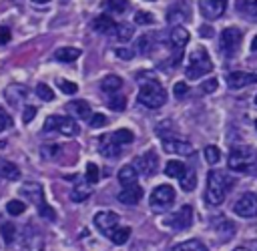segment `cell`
Listing matches in <instances>:
<instances>
[{
    "label": "cell",
    "instance_id": "cell-1",
    "mask_svg": "<svg viewBox=\"0 0 257 251\" xmlns=\"http://www.w3.org/2000/svg\"><path fill=\"white\" fill-rule=\"evenodd\" d=\"M137 80L141 82V90L137 94L139 104L147 108H159L167 102V92L161 86V82L153 76V72H139Z\"/></svg>",
    "mask_w": 257,
    "mask_h": 251
},
{
    "label": "cell",
    "instance_id": "cell-2",
    "mask_svg": "<svg viewBox=\"0 0 257 251\" xmlns=\"http://www.w3.org/2000/svg\"><path fill=\"white\" fill-rule=\"evenodd\" d=\"M233 189V179L223 171H209L207 175V189H205V201L211 207H217L225 201L227 193Z\"/></svg>",
    "mask_w": 257,
    "mask_h": 251
},
{
    "label": "cell",
    "instance_id": "cell-3",
    "mask_svg": "<svg viewBox=\"0 0 257 251\" xmlns=\"http://www.w3.org/2000/svg\"><path fill=\"white\" fill-rule=\"evenodd\" d=\"M227 165L235 173H257V155L247 147H233Z\"/></svg>",
    "mask_w": 257,
    "mask_h": 251
},
{
    "label": "cell",
    "instance_id": "cell-4",
    "mask_svg": "<svg viewBox=\"0 0 257 251\" xmlns=\"http://www.w3.org/2000/svg\"><path fill=\"white\" fill-rule=\"evenodd\" d=\"M20 193H22V197L30 199V201L36 205L40 217H44V219H48V221H54V219H56V213H54V209L44 201V189H42L38 183H24V185L20 187Z\"/></svg>",
    "mask_w": 257,
    "mask_h": 251
},
{
    "label": "cell",
    "instance_id": "cell-5",
    "mask_svg": "<svg viewBox=\"0 0 257 251\" xmlns=\"http://www.w3.org/2000/svg\"><path fill=\"white\" fill-rule=\"evenodd\" d=\"M211 70H213V62H211L207 50L203 46L195 48L189 54V62H187V70H185L187 78H193L195 80V78H199V76H203V74H207Z\"/></svg>",
    "mask_w": 257,
    "mask_h": 251
},
{
    "label": "cell",
    "instance_id": "cell-6",
    "mask_svg": "<svg viewBox=\"0 0 257 251\" xmlns=\"http://www.w3.org/2000/svg\"><path fill=\"white\" fill-rule=\"evenodd\" d=\"M44 131H56L64 137H74L78 135V124L74 122V118L64 116V114H52L44 120Z\"/></svg>",
    "mask_w": 257,
    "mask_h": 251
},
{
    "label": "cell",
    "instance_id": "cell-7",
    "mask_svg": "<svg viewBox=\"0 0 257 251\" xmlns=\"http://www.w3.org/2000/svg\"><path fill=\"white\" fill-rule=\"evenodd\" d=\"M173 201H175V189H173L171 185H159V187L151 193V199H149L151 209H153L155 213L167 211V209L173 205Z\"/></svg>",
    "mask_w": 257,
    "mask_h": 251
},
{
    "label": "cell",
    "instance_id": "cell-8",
    "mask_svg": "<svg viewBox=\"0 0 257 251\" xmlns=\"http://www.w3.org/2000/svg\"><path fill=\"white\" fill-rule=\"evenodd\" d=\"M241 38H243L241 36V30H237V28H225L221 32V36H219V48H221V52L225 56H233L237 52L239 44H241Z\"/></svg>",
    "mask_w": 257,
    "mask_h": 251
},
{
    "label": "cell",
    "instance_id": "cell-9",
    "mask_svg": "<svg viewBox=\"0 0 257 251\" xmlns=\"http://www.w3.org/2000/svg\"><path fill=\"white\" fill-rule=\"evenodd\" d=\"M191 223H193V209H191V205H183L181 209H177L175 213H171L165 219V225L171 227V229H177V231H183V229L191 227Z\"/></svg>",
    "mask_w": 257,
    "mask_h": 251
},
{
    "label": "cell",
    "instance_id": "cell-10",
    "mask_svg": "<svg viewBox=\"0 0 257 251\" xmlns=\"http://www.w3.org/2000/svg\"><path fill=\"white\" fill-rule=\"evenodd\" d=\"M94 225H96V229L102 233V235H106V237H110L112 235V231L118 227V221H120V217L114 213V211H98L96 215H94Z\"/></svg>",
    "mask_w": 257,
    "mask_h": 251
},
{
    "label": "cell",
    "instance_id": "cell-11",
    "mask_svg": "<svg viewBox=\"0 0 257 251\" xmlns=\"http://www.w3.org/2000/svg\"><path fill=\"white\" fill-rule=\"evenodd\" d=\"M135 169H137L143 177H153V175L157 173V169H159V157H157V153H155V151H147V153H143L141 157H137Z\"/></svg>",
    "mask_w": 257,
    "mask_h": 251
},
{
    "label": "cell",
    "instance_id": "cell-12",
    "mask_svg": "<svg viewBox=\"0 0 257 251\" xmlns=\"http://www.w3.org/2000/svg\"><path fill=\"white\" fill-rule=\"evenodd\" d=\"M235 215L239 217H255L257 215V195L255 193H245L237 199V203L233 205Z\"/></svg>",
    "mask_w": 257,
    "mask_h": 251
},
{
    "label": "cell",
    "instance_id": "cell-13",
    "mask_svg": "<svg viewBox=\"0 0 257 251\" xmlns=\"http://www.w3.org/2000/svg\"><path fill=\"white\" fill-rule=\"evenodd\" d=\"M163 149H165V153H169V155H183V157L193 155V145H191L189 141L175 139V137H165V139H163Z\"/></svg>",
    "mask_w": 257,
    "mask_h": 251
},
{
    "label": "cell",
    "instance_id": "cell-14",
    "mask_svg": "<svg viewBox=\"0 0 257 251\" xmlns=\"http://www.w3.org/2000/svg\"><path fill=\"white\" fill-rule=\"evenodd\" d=\"M227 8V0H199V10L207 20H217L223 16Z\"/></svg>",
    "mask_w": 257,
    "mask_h": 251
},
{
    "label": "cell",
    "instance_id": "cell-15",
    "mask_svg": "<svg viewBox=\"0 0 257 251\" xmlns=\"http://www.w3.org/2000/svg\"><path fill=\"white\" fill-rule=\"evenodd\" d=\"M28 94H30V90H28L24 84H10V86L4 90V96H6L8 104H12L14 108H16V106H22L24 100L28 98Z\"/></svg>",
    "mask_w": 257,
    "mask_h": 251
},
{
    "label": "cell",
    "instance_id": "cell-16",
    "mask_svg": "<svg viewBox=\"0 0 257 251\" xmlns=\"http://www.w3.org/2000/svg\"><path fill=\"white\" fill-rule=\"evenodd\" d=\"M257 82V76L251 74V72H243V70H235V72H229L227 74V86L237 90V88H243V86H249Z\"/></svg>",
    "mask_w": 257,
    "mask_h": 251
},
{
    "label": "cell",
    "instance_id": "cell-17",
    "mask_svg": "<svg viewBox=\"0 0 257 251\" xmlns=\"http://www.w3.org/2000/svg\"><path fill=\"white\" fill-rule=\"evenodd\" d=\"M98 151H100V155L102 157H106V159H116L118 155H120V145L112 139V135H102V137H98Z\"/></svg>",
    "mask_w": 257,
    "mask_h": 251
},
{
    "label": "cell",
    "instance_id": "cell-18",
    "mask_svg": "<svg viewBox=\"0 0 257 251\" xmlns=\"http://www.w3.org/2000/svg\"><path fill=\"white\" fill-rule=\"evenodd\" d=\"M189 42V32H187V28H183V26H173V30H171V34H169V44H171V48L181 56V50L185 48V44Z\"/></svg>",
    "mask_w": 257,
    "mask_h": 251
},
{
    "label": "cell",
    "instance_id": "cell-19",
    "mask_svg": "<svg viewBox=\"0 0 257 251\" xmlns=\"http://www.w3.org/2000/svg\"><path fill=\"white\" fill-rule=\"evenodd\" d=\"M189 18V8L187 4L179 2V4H173L167 12V22L169 24H175V26H181V22H185Z\"/></svg>",
    "mask_w": 257,
    "mask_h": 251
},
{
    "label": "cell",
    "instance_id": "cell-20",
    "mask_svg": "<svg viewBox=\"0 0 257 251\" xmlns=\"http://www.w3.org/2000/svg\"><path fill=\"white\" fill-rule=\"evenodd\" d=\"M141 199H143V187H139L137 183L124 187V189L118 193V201L124 203V205H137Z\"/></svg>",
    "mask_w": 257,
    "mask_h": 251
},
{
    "label": "cell",
    "instance_id": "cell-21",
    "mask_svg": "<svg viewBox=\"0 0 257 251\" xmlns=\"http://www.w3.org/2000/svg\"><path fill=\"white\" fill-rule=\"evenodd\" d=\"M237 10L245 20L257 22V0H237Z\"/></svg>",
    "mask_w": 257,
    "mask_h": 251
},
{
    "label": "cell",
    "instance_id": "cell-22",
    "mask_svg": "<svg viewBox=\"0 0 257 251\" xmlns=\"http://www.w3.org/2000/svg\"><path fill=\"white\" fill-rule=\"evenodd\" d=\"M116 28L114 20L108 16V14H100L92 20V30L94 32H100V34H112V30Z\"/></svg>",
    "mask_w": 257,
    "mask_h": 251
},
{
    "label": "cell",
    "instance_id": "cell-23",
    "mask_svg": "<svg viewBox=\"0 0 257 251\" xmlns=\"http://www.w3.org/2000/svg\"><path fill=\"white\" fill-rule=\"evenodd\" d=\"M68 106V110L76 116V118H80V120H90V106H88V102L86 100H72V102H68L66 104Z\"/></svg>",
    "mask_w": 257,
    "mask_h": 251
},
{
    "label": "cell",
    "instance_id": "cell-24",
    "mask_svg": "<svg viewBox=\"0 0 257 251\" xmlns=\"http://www.w3.org/2000/svg\"><path fill=\"white\" fill-rule=\"evenodd\" d=\"M137 177H139V171L135 169V165H124V167H120V171H118V181H120L122 187L135 185V183H137Z\"/></svg>",
    "mask_w": 257,
    "mask_h": 251
},
{
    "label": "cell",
    "instance_id": "cell-25",
    "mask_svg": "<svg viewBox=\"0 0 257 251\" xmlns=\"http://www.w3.org/2000/svg\"><path fill=\"white\" fill-rule=\"evenodd\" d=\"M0 177H4L8 181H18L20 179V169L14 163H10V161L0 157Z\"/></svg>",
    "mask_w": 257,
    "mask_h": 251
},
{
    "label": "cell",
    "instance_id": "cell-26",
    "mask_svg": "<svg viewBox=\"0 0 257 251\" xmlns=\"http://www.w3.org/2000/svg\"><path fill=\"white\" fill-rule=\"evenodd\" d=\"M120 86H122V80H120V76H116V74H108V76H104V78L100 80V90L106 92V94L118 92Z\"/></svg>",
    "mask_w": 257,
    "mask_h": 251
},
{
    "label": "cell",
    "instance_id": "cell-27",
    "mask_svg": "<svg viewBox=\"0 0 257 251\" xmlns=\"http://www.w3.org/2000/svg\"><path fill=\"white\" fill-rule=\"evenodd\" d=\"M54 58L58 62H74L76 58H80V48H72V46H64V48H58L54 52Z\"/></svg>",
    "mask_w": 257,
    "mask_h": 251
},
{
    "label": "cell",
    "instance_id": "cell-28",
    "mask_svg": "<svg viewBox=\"0 0 257 251\" xmlns=\"http://www.w3.org/2000/svg\"><path fill=\"white\" fill-rule=\"evenodd\" d=\"M90 193H92L90 183H82V185L72 187V191H70V199H72L74 203H82V201H86V199L90 197Z\"/></svg>",
    "mask_w": 257,
    "mask_h": 251
},
{
    "label": "cell",
    "instance_id": "cell-29",
    "mask_svg": "<svg viewBox=\"0 0 257 251\" xmlns=\"http://www.w3.org/2000/svg\"><path fill=\"white\" fill-rule=\"evenodd\" d=\"M171 251H207V247H205V243L199 241V239H187V241H183V243H177Z\"/></svg>",
    "mask_w": 257,
    "mask_h": 251
},
{
    "label": "cell",
    "instance_id": "cell-30",
    "mask_svg": "<svg viewBox=\"0 0 257 251\" xmlns=\"http://www.w3.org/2000/svg\"><path fill=\"white\" fill-rule=\"evenodd\" d=\"M133 34H135V28L131 24H116V28L112 30L110 36H114L118 42H128L133 38Z\"/></svg>",
    "mask_w": 257,
    "mask_h": 251
},
{
    "label": "cell",
    "instance_id": "cell-31",
    "mask_svg": "<svg viewBox=\"0 0 257 251\" xmlns=\"http://www.w3.org/2000/svg\"><path fill=\"white\" fill-rule=\"evenodd\" d=\"M185 173H187V167H185L181 161H169V163L165 165V175H167V177L181 179Z\"/></svg>",
    "mask_w": 257,
    "mask_h": 251
},
{
    "label": "cell",
    "instance_id": "cell-32",
    "mask_svg": "<svg viewBox=\"0 0 257 251\" xmlns=\"http://www.w3.org/2000/svg\"><path fill=\"white\" fill-rule=\"evenodd\" d=\"M128 237H131V227H116L108 239H110L114 245H124V243L128 241Z\"/></svg>",
    "mask_w": 257,
    "mask_h": 251
},
{
    "label": "cell",
    "instance_id": "cell-33",
    "mask_svg": "<svg viewBox=\"0 0 257 251\" xmlns=\"http://www.w3.org/2000/svg\"><path fill=\"white\" fill-rule=\"evenodd\" d=\"M102 6L108 10V12H114V14H122L128 10V0H104Z\"/></svg>",
    "mask_w": 257,
    "mask_h": 251
},
{
    "label": "cell",
    "instance_id": "cell-34",
    "mask_svg": "<svg viewBox=\"0 0 257 251\" xmlns=\"http://www.w3.org/2000/svg\"><path fill=\"white\" fill-rule=\"evenodd\" d=\"M108 106H110L112 110H116V112L124 110V106H126V98H124V94H120V92H112V94H108Z\"/></svg>",
    "mask_w": 257,
    "mask_h": 251
},
{
    "label": "cell",
    "instance_id": "cell-35",
    "mask_svg": "<svg viewBox=\"0 0 257 251\" xmlns=\"http://www.w3.org/2000/svg\"><path fill=\"white\" fill-rule=\"evenodd\" d=\"M179 181H181L183 191H193V189L197 187V175H195V171H193V169H187V173H185Z\"/></svg>",
    "mask_w": 257,
    "mask_h": 251
},
{
    "label": "cell",
    "instance_id": "cell-36",
    "mask_svg": "<svg viewBox=\"0 0 257 251\" xmlns=\"http://www.w3.org/2000/svg\"><path fill=\"white\" fill-rule=\"evenodd\" d=\"M155 36L153 34H143L141 38H139V42H137V50L141 52V54H149L151 50H153V46H155V42H151Z\"/></svg>",
    "mask_w": 257,
    "mask_h": 251
},
{
    "label": "cell",
    "instance_id": "cell-37",
    "mask_svg": "<svg viewBox=\"0 0 257 251\" xmlns=\"http://www.w3.org/2000/svg\"><path fill=\"white\" fill-rule=\"evenodd\" d=\"M110 135H112V139H114L120 147L133 143V139H135V135H133L128 129H118V131H114V133H110Z\"/></svg>",
    "mask_w": 257,
    "mask_h": 251
},
{
    "label": "cell",
    "instance_id": "cell-38",
    "mask_svg": "<svg viewBox=\"0 0 257 251\" xmlns=\"http://www.w3.org/2000/svg\"><path fill=\"white\" fill-rule=\"evenodd\" d=\"M36 96L40 98V100H44V102H50L52 98H54V92H52V88L48 86V84H44V82H40V84H36Z\"/></svg>",
    "mask_w": 257,
    "mask_h": 251
},
{
    "label": "cell",
    "instance_id": "cell-39",
    "mask_svg": "<svg viewBox=\"0 0 257 251\" xmlns=\"http://www.w3.org/2000/svg\"><path fill=\"white\" fill-rule=\"evenodd\" d=\"M0 235H2L4 241L10 245V243L16 239V227H14L10 221H6V223H2V227H0Z\"/></svg>",
    "mask_w": 257,
    "mask_h": 251
},
{
    "label": "cell",
    "instance_id": "cell-40",
    "mask_svg": "<svg viewBox=\"0 0 257 251\" xmlns=\"http://www.w3.org/2000/svg\"><path fill=\"white\" fill-rule=\"evenodd\" d=\"M205 161H207L209 165H217V163L221 161V151H219L215 145L205 147Z\"/></svg>",
    "mask_w": 257,
    "mask_h": 251
},
{
    "label": "cell",
    "instance_id": "cell-41",
    "mask_svg": "<svg viewBox=\"0 0 257 251\" xmlns=\"http://www.w3.org/2000/svg\"><path fill=\"white\" fill-rule=\"evenodd\" d=\"M6 211H8L10 215H22V213L26 211V203H22V201H18V199H12V201H8Z\"/></svg>",
    "mask_w": 257,
    "mask_h": 251
},
{
    "label": "cell",
    "instance_id": "cell-42",
    "mask_svg": "<svg viewBox=\"0 0 257 251\" xmlns=\"http://www.w3.org/2000/svg\"><path fill=\"white\" fill-rule=\"evenodd\" d=\"M98 177H100V173H98V167H96L94 163H88V165H86V183L94 185V183L98 181Z\"/></svg>",
    "mask_w": 257,
    "mask_h": 251
},
{
    "label": "cell",
    "instance_id": "cell-43",
    "mask_svg": "<svg viewBox=\"0 0 257 251\" xmlns=\"http://www.w3.org/2000/svg\"><path fill=\"white\" fill-rule=\"evenodd\" d=\"M58 86H60V88H62V92H66V94H74V92L78 90V86H76L74 82L66 80V78H58Z\"/></svg>",
    "mask_w": 257,
    "mask_h": 251
},
{
    "label": "cell",
    "instance_id": "cell-44",
    "mask_svg": "<svg viewBox=\"0 0 257 251\" xmlns=\"http://www.w3.org/2000/svg\"><path fill=\"white\" fill-rule=\"evenodd\" d=\"M88 124H90L92 129H100V127H104V124H106V116H104V114H100V112H96V114H92V116H90Z\"/></svg>",
    "mask_w": 257,
    "mask_h": 251
},
{
    "label": "cell",
    "instance_id": "cell-45",
    "mask_svg": "<svg viewBox=\"0 0 257 251\" xmlns=\"http://www.w3.org/2000/svg\"><path fill=\"white\" fill-rule=\"evenodd\" d=\"M135 22L137 24H153V16L149 12H137L135 14Z\"/></svg>",
    "mask_w": 257,
    "mask_h": 251
},
{
    "label": "cell",
    "instance_id": "cell-46",
    "mask_svg": "<svg viewBox=\"0 0 257 251\" xmlns=\"http://www.w3.org/2000/svg\"><path fill=\"white\" fill-rule=\"evenodd\" d=\"M34 116H36V106L26 104V106H24V112H22V120H24V122H30Z\"/></svg>",
    "mask_w": 257,
    "mask_h": 251
},
{
    "label": "cell",
    "instance_id": "cell-47",
    "mask_svg": "<svg viewBox=\"0 0 257 251\" xmlns=\"http://www.w3.org/2000/svg\"><path fill=\"white\" fill-rule=\"evenodd\" d=\"M10 127H12V118H10V114L4 112V110H0V133L6 131V129H10Z\"/></svg>",
    "mask_w": 257,
    "mask_h": 251
},
{
    "label": "cell",
    "instance_id": "cell-48",
    "mask_svg": "<svg viewBox=\"0 0 257 251\" xmlns=\"http://www.w3.org/2000/svg\"><path fill=\"white\" fill-rule=\"evenodd\" d=\"M114 54H116L118 58H122V60H131V58L135 56V50H133V48H116Z\"/></svg>",
    "mask_w": 257,
    "mask_h": 251
},
{
    "label": "cell",
    "instance_id": "cell-49",
    "mask_svg": "<svg viewBox=\"0 0 257 251\" xmlns=\"http://www.w3.org/2000/svg\"><path fill=\"white\" fill-rule=\"evenodd\" d=\"M201 90H203L205 94H209V92L217 90V80H215V78H209V80H205V82L201 84Z\"/></svg>",
    "mask_w": 257,
    "mask_h": 251
},
{
    "label": "cell",
    "instance_id": "cell-50",
    "mask_svg": "<svg viewBox=\"0 0 257 251\" xmlns=\"http://www.w3.org/2000/svg\"><path fill=\"white\" fill-rule=\"evenodd\" d=\"M187 90H189V88H187V84H185V82H177V84L173 86V92H175V96H177V98H183V96L187 94Z\"/></svg>",
    "mask_w": 257,
    "mask_h": 251
},
{
    "label": "cell",
    "instance_id": "cell-51",
    "mask_svg": "<svg viewBox=\"0 0 257 251\" xmlns=\"http://www.w3.org/2000/svg\"><path fill=\"white\" fill-rule=\"evenodd\" d=\"M60 153V149L58 147H54V145H50V147H42V155H44V159H52V157H56Z\"/></svg>",
    "mask_w": 257,
    "mask_h": 251
},
{
    "label": "cell",
    "instance_id": "cell-52",
    "mask_svg": "<svg viewBox=\"0 0 257 251\" xmlns=\"http://www.w3.org/2000/svg\"><path fill=\"white\" fill-rule=\"evenodd\" d=\"M10 28L8 26H0V44H8L10 42Z\"/></svg>",
    "mask_w": 257,
    "mask_h": 251
},
{
    "label": "cell",
    "instance_id": "cell-53",
    "mask_svg": "<svg viewBox=\"0 0 257 251\" xmlns=\"http://www.w3.org/2000/svg\"><path fill=\"white\" fill-rule=\"evenodd\" d=\"M251 50H257V34H255V38H253V42H251Z\"/></svg>",
    "mask_w": 257,
    "mask_h": 251
},
{
    "label": "cell",
    "instance_id": "cell-54",
    "mask_svg": "<svg viewBox=\"0 0 257 251\" xmlns=\"http://www.w3.org/2000/svg\"><path fill=\"white\" fill-rule=\"evenodd\" d=\"M233 251H249V249H247V247H243V245H241V247H235V249H233Z\"/></svg>",
    "mask_w": 257,
    "mask_h": 251
},
{
    "label": "cell",
    "instance_id": "cell-55",
    "mask_svg": "<svg viewBox=\"0 0 257 251\" xmlns=\"http://www.w3.org/2000/svg\"><path fill=\"white\" fill-rule=\"evenodd\" d=\"M34 4H46V2H50V0H32Z\"/></svg>",
    "mask_w": 257,
    "mask_h": 251
},
{
    "label": "cell",
    "instance_id": "cell-56",
    "mask_svg": "<svg viewBox=\"0 0 257 251\" xmlns=\"http://www.w3.org/2000/svg\"><path fill=\"white\" fill-rule=\"evenodd\" d=\"M255 104H257V96H255Z\"/></svg>",
    "mask_w": 257,
    "mask_h": 251
},
{
    "label": "cell",
    "instance_id": "cell-57",
    "mask_svg": "<svg viewBox=\"0 0 257 251\" xmlns=\"http://www.w3.org/2000/svg\"><path fill=\"white\" fill-rule=\"evenodd\" d=\"M255 127H257V120H255Z\"/></svg>",
    "mask_w": 257,
    "mask_h": 251
},
{
    "label": "cell",
    "instance_id": "cell-58",
    "mask_svg": "<svg viewBox=\"0 0 257 251\" xmlns=\"http://www.w3.org/2000/svg\"><path fill=\"white\" fill-rule=\"evenodd\" d=\"M62 2H66V0H62Z\"/></svg>",
    "mask_w": 257,
    "mask_h": 251
},
{
    "label": "cell",
    "instance_id": "cell-59",
    "mask_svg": "<svg viewBox=\"0 0 257 251\" xmlns=\"http://www.w3.org/2000/svg\"><path fill=\"white\" fill-rule=\"evenodd\" d=\"M149 2H153V0H149Z\"/></svg>",
    "mask_w": 257,
    "mask_h": 251
}]
</instances>
